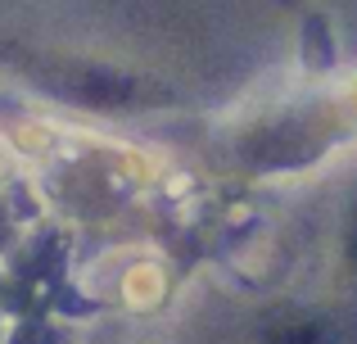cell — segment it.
<instances>
[{"label": "cell", "instance_id": "obj_1", "mask_svg": "<svg viewBox=\"0 0 357 344\" xmlns=\"http://www.w3.org/2000/svg\"><path fill=\"white\" fill-rule=\"evenodd\" d=\"M82 96H86V100H100V105H122V100L131 96V82L114 77V73H86Z\"/></svg>", "mask_w": 357, "mask_h": 344}, {"label": "cell", "instance_id": "obj_2", "mask_svg": "<svg viewBox=\"0 0 357 344\" xmlns=\"http://www.w3.org/2000/svg\"><path fill=\"white\" fill-rule=\"evenodd\" d=\"M267 344H326V327L317 322H285L267 336Z\"/></svg>", "mask_w": 357, "mask_h": 344}, {"label": "cell", "instance_id": "obj_3", "mask_svg": "<svg viewBox=\"0 0 357 344\" xmlns=\"http://www.w3.org/2000/svg\"><path fill=\"white\" fill-rule=\"evenodd\" d=\"M353 254H357V222H353Z\"/></svg>", "mask_w": 357, "mask_h": 344}]
</instances>
